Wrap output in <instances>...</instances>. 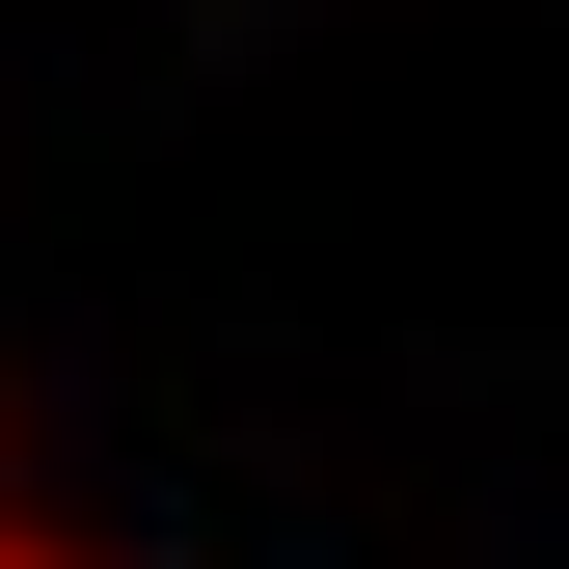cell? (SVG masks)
<instances>
[{
	"instance_id": "obj_1",
	"label": "cell",
	"mask_w": 569,
	"mask_h": 569,
	"mask_svg": "<svg viewBox=\"0 0 569 569\" xmlns=\"http://www.w3.org/2000/svg\"><path fill=\"white\" fill-rule=\"evenodd\" d=\"M0 569H54V542H28V516H0Z\"/></svg>"
}]
</instances>
